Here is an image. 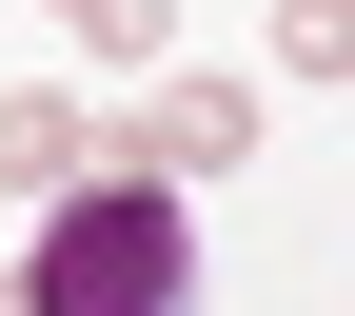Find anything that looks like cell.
I'll list each match as a JSON object with an SVG mask.
<instances>
[{
  "label": "cell",
  "instance_id": "obj_2",
  "mask_svg": "<svg viewBox=\"0 0 355 316\" xmlns=\"http://www.w3.org/2000/svg\"><path fill=\"white\" fill-rule=\"evenodd\" d=\"M119 158H158V178H217V158H257V79H158Z\"/></svg>",
  "mask_w": 355,
  "mask_h": 316
},
{
  "label": "cell",
  "instance_id": "obj_1",
  "mask_svg": "<svg viewBox=\"0 0 355 316\" xmlns=\"http://www.w3.org/2000/svg\"><path fill=\"white\" fill-rule=\"evenodd\" d=\"M0 316H198L178 178H60V198H40V257L0 277Z\"/></svg>",
  "mask_w": 355,
  "mask_h": 316
},
{
  "label": "cell",
  "instance_id": "obj_3",
  "mask_svg": "<svg viewBox=\"0 0 355 316\" xmlns=\"http://www.w3.org/2000/svg\"><path fill=\"white\" fill-rule=\"evenodd\" d=\"M79 158H99V119H79V99H0V198H60Z\"/></svg>",
  "mask_w": 355,
  "mask_h": 316
},
{
  "label": "cell",
  "instance_id": "obj_4",
  "mask_svg": "<svg viewBox=\"0 0 355 316\" xmlns=\"http://www.w3.org/2000/svg\"><path fill=\"white\" fill-rule=\"evenodd\" d=\"M60 20L99 40V60H158V40H178V0H60Z\"/></svg>",
  "mask_w": 355,
  "mask_h": 316
}]
</instances>
